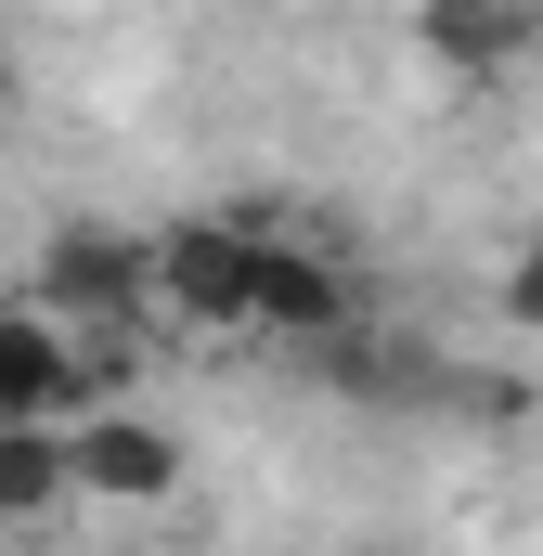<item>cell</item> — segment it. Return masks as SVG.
I'll return each mask as SVG.
<instances>
[{"instance_id":"obj_1","label":"cell","mask_w":543,"mask_h":556,"mask_svg":"<svg viewBox=\"0 0 543 556\" xmlns=\"http://www.w3.org/2000/svg\"><path fill=\"white\" fill-rule=\"evenodd\" d=\"M363 324V298L337 273V247H298V233H260V285H247V337H285V350H337Z\"/></svg>"},{"instance_id":"obj_2","label":"cell","mask_w":543,"mask_h":556,"mask_svg":"<svg viewBox=\"0 0 543 556\" xmlns=\"http://www.w3.org/2000/svg\"><path fill=\"white\" fill-rule=\"evenodd\" d=\"M247 285H260L247 220H168L155 233V311L168 324H247Z\"/></svg>"},{"instance_id":"obj_3","label":"cell","mask_w":543,"mask_h":556,"mask_svg":"<svg viewBox=\"0 0 543 556\" xmlns=\"http://www.w3.org/2000/svg\"><path fill=\"white\" fill-rule=\"evenodd\" d=\"M39 311H65V324L155 311V233H104V220L52 233V260H39Z\"/></svg>"},{"instance_id":"obj_4","label":"cell","mask_w":543,"mask_h":556,"mask_svg":"<svg viewBox=\"0 0 543 556\" xmlns=\"http://www.w3.org/2000/svg\"><path fill=\"white\" fill-rule=\"evenodd\" d=\"M91 350L65 311H0V427H78Z\"/></svg>"},{"instance_id":"obj_5","label":"cell","mask_w":543,"mask_h":556,"mask_svg":"<svg viewBox=\"0 0 543 556\" xmlns=\"http://www.w3.org/2000/svg\"><path fill=\"white\" fill-rule=\"evenodd\" d=\"M65 466H78V492H104V505H168L181 492V440L142 415H78L65 427Z\"/></svg>"},{"instance_id":"obj_6","label":"cell","mask_w":543,"mask_h":556,"mask_svg":"<svg viewBox=\"0 0 543 556\" xmlns=\"http://www.w3.org/2000/svg\"><path fill=\"white\" fill-rule=\"evenodd\" d=\"M414 39H427V65H453V78H505L518 39H531V13H518V0H427Z\"/></svg>"},{"instance_id":"obj_7","label":"cell","mask_w":543,"mask_h":556,"mask_svg":"<svg viewBox=\"0 0 543 556\" xmlns=\"http://www.w3.org/2000/svg\"><path fill=\"white\" fill-rule=\"evenodd\" d=\"M65 492H78L65 427H0V531H13V518H52Z\"/></svg>"},{"instance_id":"obj_8","label":"cell","mask_w":543,"mask_h":556,"mask_svg":"<svg viewBox=\"0 0 543 556\" xmlns=\"http://www.w3.org/2000/svg\"><path fill=\"white\" fill-rule=\"evenodd\" d=\"M505 324H518V337H543V233L505 260Z\"/></svg>"}]
</instances>
